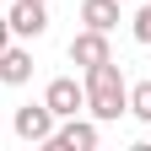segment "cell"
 Here are the masks:
<instances>
[{
  "instance_id": "cell-4",
  "label": "cell",
  "mask_w": 151,
  "mask_h": 151,
  "mask_svg": "<svg viewBox=\"0 0 151 151\" xmlns=\"http://www.w3.org/2000/svg\"><path fill=\"white\" fill-rule=\"evenodd\" d=\"M43 146H49V151H92V146H97V124L81 119V113H70V119L54 129Z\"/></svg>"
},
{
  "instance_id": "cell-8",
  "label": "cell",
  "mask_w": 151,
  "mask_h": 151,
  "mask_svg": "<svg viewBox=\"0 0 151 151\" xmlns=\"http://www.w3.org/2000/svg\"><path fill=\"white\" fill-rule=\"evenodd\" d=\"M81 22L97 32H113L119 27V0H81Z\"/></svg>"
},
{
  "instance_id": "cell-1",
  "label": "cell",
  "mask_w": 151,
  "mask_h": 151,
  "mask_svg": "<svg viewBox=\"0 0 151 151\" xmlns=\"http://www.w3.org/2000/svg\"><path fill=\"white\" fill-rule=\"evenodd\" d=\"M86 108H92V119L97 124H113L119 113H129V86H124V70L119 60H97V65H86Z\"/></svg>"
},
{
  "instance_id": "cell-6",
  "label": "cell",
  "mask_w": 151,
  "mask_h": 151,
  "mask_svg": "<svg viewBox=\"0 0 151 151\" xmlns=\"http://www.w3.org/2000/svg\"><path fill=\"white\" fill-rule=\"evenodd\" d=\"M70 60H76V65H97V60H113V49H108V32H97V27L76 32V38H70Z\"/></svg>"
},
{
  "instance_id": "cell-9",
  "label": "cell",
  "mask_w": 151,
  "mask_h": 151,
  "mask_svg": "<svg viewBox=\"0 0 151 151\" xmlns=\"http://www.w3.org/2000/svg\"><path fill=\"white\" fill-rule=\"evenodd\" d=\"M129 113L151 124V81H135V86H129Z\"/></svg>"
},
{
  "instance_id": "cell-2",
  "label": "cell",
  "mask_w": 151,
  "mask_h": 151,
  "mask_svg": "<svg viewBox=\"0 0 151 151\" xmlns=\"http://www.w3.org/2000/svg\"><path fill=\"white\" fill-rule=\"evenodd\" d=\"M43 103L54 108V119H70V113L86 108V86L76 81V76H54V81L43 86Z\"/></svg>"
},
{
  "instance_id": "cell-10",
  "label": "cell",
  "mask_w": 151,
  "mask_h": 151,
  "mask_svg": "<svg viewBox=\"0 0 151 151\" xmlns=\"http://www.w3.org/2000/svg\"><path fill=\"white\" fill-rule=\"evenodd\" d=\"M129 32H135V43H151V6H140V11H135Z\"/></svg>"
},
{
  "instance_id": "cell-3",
  "label": "cell",
  "mask_w": 151,
  "mask_h": 151,
  "mask_svg": "<svg viewBox=\"0 0 151 151\" xmlns=\"http://www.w3.org/2000/svg\"><path fill=\"white\" fill-rule=\"evenodd\" d=\"M11 129H16L27 146H43V140L54 135V108H49V103H27V108H16Z\"/></svg>"
},
{
  "instance_id": "cell-11",
  "label": "cell",
  "mask_w": 151,
  "mask_h": 151,
  "mask_svg": "<svg viewBox=\"0 0 151 151\" xmlns=\"http://www.w3.org/2000/svg\"><path fill=\"white\" fill-rule=\"evenodd\" d=\"M11 38H16V32H11V16H0V49H6Z\"/></svg>"
},
{
  "instance_id": "cell-5",
  "label": "cell",
  "mask_w": 151,
  "mask_h": 151,
  "mask_svg": "<svg viewBox=\"0 0 151 151\" xmlns=\"http://www.w3.org/2000/svg\"><path fill=\"white\" fill-rule=\"evenodd\" d=\"M11 32L16 38H43L49 32V6L43 0H16L11 6Z\"/></svg>"
},
{
  "instance_id": "cell-7",
  "label": "cell",
  "mask_w": 151,
  "mask_h": 151,
  "mask_svg": "<svg viewBox=\"0 0 151 151\" xmlns=\"http://www.w3.org/2000/svg\"><path fill=\"white\" fill-rule=\"evenodd\" d=\"M0 81H6V86L32 81V54H27V49H16V43H6V49H0Z\"/></svg>"
},
{
  "instance_id": "cell-12",
  "label": "cell",
  "mask_w": 151,
  "mask_h": 151,
  "mask_svg": "<svg viewBox=\"0 0 151 151\" xmlns=\"http://www.w3.org/2000/svg\"><path fill=\"white\" fill-rule=\"evenodd\" d=\"M119 6H124V0H119Z\"/></svg>"
}]
</instances>
